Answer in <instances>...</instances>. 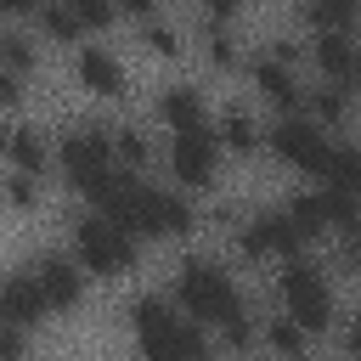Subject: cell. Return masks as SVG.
I'll use <instances>...</instances> for the list:
<instances>
[{"mask_svg": "<svg viewBox=\"0 0 361 361\" xmlns=\"http://www.w3.org/2000/svg\"><path fill=\"white\" fill-rule=\"evenodd\" d=\"M355 62H361L355 34H310V68H316V79H327V85H344V90H350Z\"/></svg>", "mask_w": 361, "mask_h": 361, "instance_id": "16", "label": "cell"}, {"mask_svg": "<svg viewBox=\"0 0 361 361\" xmlns=\"http://www.w3.org/2000/svg\"><path fill=\"white\" fill-rule=\"evenodd\" d=\"M344 344H350V355H355V361H361V310H355V316H350V327H344Z\"/></svg>", "mask_w": 361, "mask_h": 361, "instance_id": "31", "label": "cell"}, {"mask_svg": "<svg viewBox=\"0 0 361 361\" xmlns=\"http://www.w3.org/2000/svg\"><path fill=\"white\" fill-rule=\"evenodd\" d=\"M197 45H203V56H209V68H226V73H237V68H248V56H243V45H237V34H231V23L226 17H197Z\"/></svg>", "mask_w": 361, "mask_h": 361, "instance_id": "19", "label": "cell"}, {"mask_svg": "<svg viewBox=\"0 0 361 361\" xmlns=\"http://www.w3.org/2000/svg\"><path fill=\"white\" fill-rule=\"evenodd\" d=\"M355 45H361V11H355Z\"/></svg>", "mask_w": 361, "mask_h": 361, "instance_id": "35", "label": "cell"}, {"mask_svg": "<svg viewBox=\"0 0 361 361\" xmlns=\"http://www.w3.org/2000/svg\"><path fill=\"white\" fill-rule=\"evenodd\" d=\"M17 102H23V79L0 68V113H6V107H17Z\"/></svg>", "mask_w": 361, "mask_h": 361, "instance_id": "29", "label": "cell"}, {"mask_svg": "<svg viewBox=\"0 0 361 361\" xmlns=\"http://www.w3.org/2000/svg\"><path fill=\"white\" fill-rule=\"evenodd\" d=\"M355 130H361V107H355Z\"/></svg>", "mask_w": 361, "mask_h": 361, "instance_id": "36", "label": "cell"}, {"mask_svg": "<svg viewBox=\"0 0 361 361\" xmlns=\"http://www.w3.org/2000/svg\"><path fill=\"white\" fill-rule=\"evenodd\" d=\"M6 39H11V23H6V17H0V51H6Z\"/></svg>", "mask_w": 361, "mask_h": 361, "instance_id": "34", "label": "cell"}, {"mask_svg": "<svg viewBox=\"0 0 361 361\" xmlns=\"http://www.w3.org/2000/svg\"><path fill=\"white\" fill-rule=\"evenodd\" d=\"M276 310L288 322H299L310 338L333 333V322H338V288H333V276H327V265L316 254H299V259L276 265Z\"/></svg>", "mask_w": 361, "mask_h": 361, "instance_id": "6", "label": "cell"}, {"mask_svg": "<svg viewBox=\"0 0 361 361\" xmlns=\"http://www.w3.org/2000/svg\"><path fill=\"white\" fill-rule=\"evenodd\" d=\"M135 34H141V45H147L158 62H180V56H186V28H180V23H169V17H158V11H152V17H141V23H135Z\"/></svg>", "mask_w": 361, "mask_h": 361, "instance_id": "24", "label": "cell"}, {"mask_svg": "<svg viewBox=\"0 0 361 361\" xmlns=\"http://www.w3.org/2000/svg\"><path fill=\"white\" fill-rule=\"evenodd\" d=\"M316 186H333L344 197H361V141H333V158H327V175Z\"/></svg>", "mask_w": 361, "mask_h": 361, "instance_id": "23", "label": "cell"}, {"mask_svg": "<svg viewBox=\"0 0 361 361\" xmlns=\"http://www.w3.org/2000/svg\"><path fill=\"white\" fill-rule=\"evenodd\" d=\"M124 327L141 361H214V333L180 316L169 293H135L124 305Z\"/></svg>", "mask_w": 361, "mask_h": 361, "instance_id": "3", "label": "cell"}, {"mask_svg": "<svg viewBox=\"0 0 361 361\" xmlns=\"http://www.w3.org/2000/svg\"><path fill=\"white\" fill-rule=\"evenodd\" d=\"M333 141H338V135H327V130H322L316 118H305V113H293V118H271V124H265V152H271L276 164H288L293 175H310V180L327 175Z\"/></svg>", "mask_w": 361, "mask_h": 361, "instance_id": "7", "label": "cell"}, {"mask_svg": "<svg viewBox=\"0 0 361 361\" xmlns=\"http://www.w3.org/2000/svg\"><path fill=\"white\" fill-rule=\"evenodd\" d=\"M180 316H192L197 327H209L220 338V350H231L237 361H248L259 350V310L248 305V293L237 288V276L226 271V259L214 254H180L164 288Z\"/></svg>", "mask_w": 361, "mask_h": 361, "instance_id": "1", "label": "cell"}, {"mask_svg": "<svg viewBox=\"0 0 361 361\" xmlns=\"http://www.w3.org/2000/svg\"><path fill=\"white\" fill-rule=\"evenodd\" d=\"M152 113H158V124H164L169 135H180V130H209V124H214L209 90H203V85H192V79H169V85H158Z\"/></svg>", "mask_w": 361, "mask_h": 361, "instance_id": "11", "label": "cell"}, {"mask_svg": "<svg viewBox=\"0 0 361 361\" xmlns=\"http://www.w3.org/2000/svg\"><path fill=\"white\" fill-rule=\"evenodd\" d=\"M34 28L51 39V45H85L90 34H85V23H79V11H73V0H45L39 11H34Z\"/></svg>", "mask_w": 361, "mask_h": 361, "instance_id": "22", "label": "cell"}, {"mask_svg": "<svg viewBox=\"0 0 361 361\" xmlns=\"http://www.w3.org/2000/svg\"><path fill=\"white\" fill-rule=\"evenodd\" d=\"M39 56H45V51H39V39H34L28 28H11V39H6V51H0V68H6V73H17V79H28V73L39 68Z\"/></svg>", "mask_w": 361, "mask_h": 361, "instance_id": "27", "label": "cell"}, {"mask_svg": "<svg viewBox=\"0 0 361 361\" xmlns=\"http://www.w3.org/2000/svg\"><path fill=\"white\" fill-rule=\"evenodd\" d=\"M0 316H6L11 327H23V333H34V327L51 322V310H45V299H39L34 276H28V265L11 271V276H0Z\"/></svg>", "mask_w": 361, "mask_h": 361, "instance_id": "15", "label": "cell"}, {"mask_svg": "<svg viewBox=\"0 0 361 361\" xmlns=\"http://www.w3.org/2000/svg\"><path fill=\"white\" fill-rule=\"evenodd\" d=\"M344 265H350V271L361 276V226H355V231L344 237Z\"/></svg>", "mask_w": 361, "mask_h": 361, "instance_id": "30", "label": "cell"}, {"mask_svg": "<svg viewBox=\"0 0 361 361\" xmlns=\"http://www.w3.org/2000/svg\"><path fill=\"white\" fill-rule=\"evenodd\" d=\"M248 85H254L259 102L276 107V118L305 113V79H299V68H282V62H271L265 51H254V56H248Z\"/></svg>", "mask_w": 361, "mask_h": 361, "instance_id": "12", "label": "cell"}, {"mask_svg": "<svg viewBox=\"0 0 361 361\" xmlns=\"http://www.w3.org/2000/svg\"><path fill=\"white\" fill-rule=\"evenodd\" d=\"M113 152H118V169H124V175H152V169L164 164V152L152 147V135H147L141 124H118V130H113Z\"/></svg>", "mask_w": 361, "mask_h": 361, "instance_id": "20", "label": "cell"}, {"mask_svg": "<svg viewBox=\"0 0 361 361\" xmlns=\"http://www.w3.org/2000/svg\"><path fill=\"white\" fill-rule=\"evenodd\" d=\"M350 96H355V107H361V62H355V73H350Z\"/></svg>", "mask_w": 361, "mask_h": 361, "instance_id": "33", "label": "cell"}, {"mask_svg": "<svg viewBox=\"0 0 361 361\" xmlns=\"http://www.w3.org/2000/svg\"><path fill=\"white\" fill-rule=\"evenodd\" d=\"M355 11L361 6H350V0H310V6H299V23L310 34H355Z\"/></svg>", "mask_w": 361, "mask_h": 361, "instance_id": "25", "label": "cell"}, {"mask_svg": "<svg viewBox=\"0 0 361 361\" xmlns=\"http://www.w3.org/2000/svg\"><path fill=\"white\" fill-rule=\"evenodd\" d=\"M28 276H34V288H39V299H45L51 316H73V310L85 305V293H90V276H85L79 259L62 254V248L34 254V259H28Z\"/></svg>", "mask_w": 361, "mask_h": 361, "instance_id": "9", "label": "cell"}, {"mask_svg": "<svg viewBox=\"0 0 361 361\" xmlns=\"http://www.w3.org/2000/svg\"><path fill=\"white\" fill-rule=\"evenodd\" d=\"M6 169H23V175L45 180V175L56 169V135H51L45 124L23 118V124L11 130V147H6Z\"/></svg>", "mask_w": 361, "mask_h": 361, "instance_id": "13", "label": "cell"}, {"mask_svg": "<svg viewBox=\"0 0 361 361\" xmlns=\"http://www.w3.org/2000/svg\"><path fill=\"white\" fill-rule=\"evenodd\" d=\"M68 254L79 259V271L90 282H124L141 265V243L124 226H113L102 209H79L68 220Z\"/></svg>", "mask_w": 361, "mask_h": 361, "instance_id": "5", "label": "cell"}, {"mask_svg": "<svg viewBox=\"0 0 361 361\" xmlns=\"http://www.w3.org/2000/svg\"><path fill=\"white\" fill-rule=\"evenodd\" d=\"M214 135H220L226 158H254V152H265V124H259V113H254L248 102H226V107L214 113Z\"/></svg>", "mask_w": 361, "mask_h": 361, "instance_id": "14", "label": "cell"}, {"mask_svg": "<svg viewBox=\"0 0 361 361\" xmlns=\"http://www.w3.org/2000/svg\"><path fill=\"white\" fill-rule=\"evenodd\" d=\"M305 118H316L327 135H338V130H350V124H355V96H350L344 85L310 79V85H305Z\"/></svg>", "mask_w": 361, "mask_h": 361, "instance_id": "17", "label": "cell"}, {"mask_svg": "<svg viewBox=\"0 0 361 361\" xmlns=\"http://www.w3.org/2000/svg\"><path fill=\"white\" fill-rule=\"evenodd\" d=\"M282 214L293 220V231H299V243L305 248H316V243H327L333 237V226H327V209H322V192L310 186V192H293L288 203H282Z\"/></svg>", "mask_w": 361, "mask_h": 361, "instance_id": "21", "label": "cell"}, {"mask_svg": "<svg viewBox=\"0 0 361 361\" xmlns=\"http://www.w3.org/2000/svg\"><path fill=\"white\" fill-rule=\"evenodd\" d=\"M73 11H79V23H85V34H90V39H96L102 28H113V23H118V11H113V6H102V0H73Z\"/></svg>", "mask_w": 361, "mask_h": 361, "instance_id": "28", "label": "cell"}, {"mask_svg": "<svg viewBox=\"0 0 361 361\" xmlns=\"http://www.w3.org/2000/svg\"><path fill=\"white\" fill-rule=\"evenodd\" d=\"M73 79H79L90 96H102V102H124V96H130V68H124V56H118L107 39H85V45L73 51Z\"/></svg>", "mask_w": 361, "mask_h": 361, "instance_id": "10", "label": "cell"}, {"mask_svg": "<svg viewBox=\"0 0 361 361\" xmlns=\"http://www.w3.org/2000/svg\"><path fill=\"white\" fill-rule=\"evenodd\" d=\"M0 209H11V214H39V209H45V180H34V175H23V169H6V175H0Z\"/></svg>", "mask_w": 361, "mask_h": 361, "instance_id": "26", "label": "cell"}, {"mask_svg": "<svg viewBox=\"0 0 361 361\" xmlns=\"http://www.w3.org/2000/svg\"><path fill=\"white\" fill-rule=\"evenodd\" d=\"M56 175L68 192H79L85 203H96L107 192V180L118 175V152H113V130L107 124H90V118H73L56 130Z\"/></svg>", "mask_w": 361, "mask_h": 361, "instance_id": "4", "label": "cell"}, {"mask_svg": "<svg viewBox=\"0 0 361 361\" xmlns=\"http://www.w3.org/2000/svg\"><path fill=\"white\" fill-rule=\"evenodd\" d=\"M90 209H102V214H107L113 226H124L135 243H169V237H186V231L197 226V209H192L186 192L152 180V175H124V169L107 180V192H102Z\"/></svg>", "mask_w": 361, "mask_h": 361, "instance_id": "2", "label": "cell"}, {"mask_svg": "<svg viewBox=\"0 0 361 361\" xmlns=\"http://www.w3.org/2000/svg\"><path fill=\"white\" fill-rule=\"evenodd\" d=\"M11 130H17V124H11L6 113H0V158H6V147H11Z\"/></svg>", "mask_w": 361, "mask_h": 361, "instance_id": "32", "label": "cell"}, {"mask_svg": "<svg viewBox=\"0 0 361 361\" xmlns=\"http://www.w3.org/2000/svg\"><path fill=\"white\" fill-rule=\"evenodd\" d=\"M220 164H226V147H220L214 124L209 130H180L164 147V169H169L175 192H186V197L192 192H214L220 186Z\"/></svg>", "mask_w": 361, "mask_h": 361, "instance_id": "8", "label": "cell"}, {"mask_svg": "<svg viewBox=\"0 0 361 361\" xmlns=\"http://www.w3.org/2000/svg\"><path fill=\"white\" fill-rule=\"evenodd\" d=\"M259 355L265 361H310V333L299 322H288L282 310L259 316Z\"/></svg>", "mask_w": 361, "mask_h": 361, "instance_id": "18", "label": "cell"}]
</instances>
